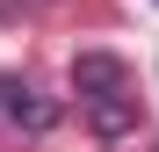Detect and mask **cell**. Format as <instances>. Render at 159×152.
<instances>
[{
  "label": "cell",
  "instance_id": "6da1fadb",
  "mask_svg": "<svg viewBox=\"0 0 159 152\" xmlns=\"http://www.w3.org/2000/svg\"><path fill=\"white\" fill-rule=\"evenodd\" d=\"M130 87V65L109 58V51H80L72 58V94L80 101H101V94H123Z\"/></svg>",
  "mask_w": 159,
  "mask_h": 152
},
{
  "label": "cell",
  "instance_id": "7a4b0ae2",
  "mask_svg": "<svg viewBox=\"0 0 159 152\" xmlns=\"http://www.w3.org/2000/svg\"><path fill=\"white\" fill-rule=\"evenodd\" d=\"M0 116L22 123V131H51V123H58V109H51L29 80H15V72H0Z\"/></svg>",
  "mask_w": 159,
  "mask_h": 152
},
{
  "label": "cell",
  "instance_id": "3957f363",
  "mask_svg": "<svg viewBox=\"0 0 159 152\" xmlns=\"http://www.w3.org/2000/svg\"><path fill=\"white\" fill-rule=\"evenodd\" d=\"M87 131L94 138H130L138 131V94H101V101H87Z\"/></svg>",
  "mask_w": 159,
  "mask_h": 152
}]
</instances>
